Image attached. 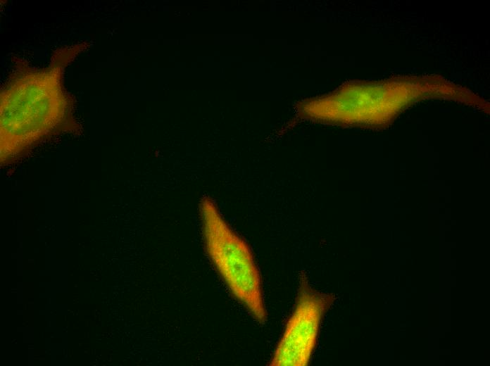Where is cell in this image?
Segmentation results:
<instances>
[{
    "mask_svg": "<svg viewBox=\"0 0 490 366\" xmlns=\"http://www.w3.org/2000/svg\"><path fill=\"white\" fill-rule=\"evenodd\" d=\"M333 296L314 289L300 276L294 311L269 363L272 366H306L316 347L322 317Z\"/></svg>",
    "mask_w": 490,
    "mask_h": 366,
    "instance_id": "7a4b0ae2",
    "label": "cell"
},
{
    "mask_svg": "<svg viewBox=\"0 0 490 366\" xmlns=\"http://www.w3.org/2000/svg\"><path fill=\"white\" fill-rule=\"evenodd\" d=\"M203 237L207 253L233 296L259 323L267 320L261 277L253 253L209 197L200 203Z\"/></svg>",
    "mask_w": 490,
    "mask_h": 366,
    "instance_id": "6da1fadb",
    "label": "cell"
}]
</instances>
